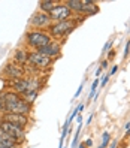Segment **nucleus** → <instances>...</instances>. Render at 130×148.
Wrapping results in <instances>:
<instances>
[{
	"label": "nucleus",
	"mask_w": 130,
	"mask_h": 148,
	"mask_svg": "<svg viewBox=\"0 0 130 148\" xmlns=\"http://www.w3.org/2000/svg\"><path fill=\"white\" fill-rule=\"evenodd\" d=\"M76 27H78V24H76L75 18H72V20H67V21H62V23H53L48 27L47 32H48V34L51 36L53 40H57L63 45L64 40L67 39V36Z\"/></svg>",
	"instance_id": "obj_1"
},
{
	"label": "nucleus",
	"mask_w": 130,
	"mask_h": 148,
	"mask_svg": "<svg viewBox=\"0 0 130 148\" xmlns=\"http://www.w3.org/2000/svg\"><path fill=\"white\" fill-rule=\"evenodd\" d=\"M53 40L51 36L48 34L47 30H33V29H29L24 34V47L27 48L29 51H36V49H40L42 47L48 45V43Z\"/></svg>",
	"instance_id": "obj_2"
},
{
	"label": "nucleus",
	"mask_w": 130,
	"mask_h": 148,
	"mask_svg": "<svg viewBox=\"0 0 130 148\" xmlns=\"http://www.w3.org/2000/svg\"><path fill=\"white\" fill-rule=\"evenodd\" d=\"M51 24H53V20H51L49 14L36 11L31 15V18L29 21V29H33V30H48V27Z\"/></svg>",
	"instance_id": "obj_3"
},
{
	"label": "nucleus",
	"mask_w": 130,
	"mask_h": 148,
	"mask_svg": "<svg viewBox=\"0 0 130 148\" xmlns=\"http://www.w3.org/2000/svg\"><path fill=\"white\" fill-rule=\"evenodd\" d=\"M29 63L31 66H34L36 69H39L40 72H47L48 69H51V66L54 64V62L51 58L42 56L39 51H30L29 53Z\"/></svg>",
	"instance_id": "obj_4"
},
{
	"label": "nucleus",
	"mask_w": 130,
	"mask_h": 148,
	"mask_svg": "<svg viewBox=\"0 0 130 148\" xmlns=\"http://www.w3.org/2000/svg\"><path fill=\"white\" fill-rule=\"evenodd\" d=\"M24 67L16 64L14 62H8L2 71V78L5 81H14V79H20V78H24Z\"/></svg>",
	"instance_id": "obj_5"
},
{
	"label": "nucleus",
	"mask_w": 130,
	"mask_h": 148,
	"mask_svg": "<svg viewBox=\"0 0 130 148\" xmlns=\"http://www.w3.org/2000/svg\"><path fill=\"white\" fill-rule=\"evenodd\" d=\"M49 16H51V20H53V23H62V21L72 20L73 18V14L66 6L64 2H58V5L49 12Z\"/></svg>",
	"instance_id": "obj_6"
},
{
	"label": "nucleus",
	"mask_w": 130,
	"mask_h": 148,
	"mask_svg": "<svg viewBox=\"0 0 130 148\" xmlns=\"http://www.w3.org/2000/svg\"><path fill=\"white\" fill-rule=\"evenodd\" d=\"M0 127H2L9 136H12L14 139H16V141H18L21 145H24V142H25V135H27V130H25V129H21V127L9 123V121H5V120L2 121Z\"/></svg>",
	"instance_id": "obj_7"
},
{
	"label": "nucleus",
	"mask_w": 130,
	"mask_h": 148,
	"mask_svg": "<svg viewBox=\"0 0 130 148\" xmlns=\"http://www.w3.org/2000/svg\"><path fill=\"white\" fill-rule=\"evenodd\" d=\"M36 51H39L42 56L51 58V60L55 63L57 60L60 58V56H62V43L57 42V40H51L48 45L42 47L40 49H36Z\"/></svg>",
	"instance_id": "obj_8"
},
{
	"label": "nucleus",
	"mask_w": 130,
	"mask_h": 148,
	"mask_svg": "<svg viewBox=\"0 0 130 148\" xmlns=\"http://www.w3.org/2000/svg\"><path fill=\"white\" fill-rule=\"evenodd\" d=\"M3 120L9 121V123L18 126L21 129H25V130H27V127L31 126V123H33L31 117L21 115V114H12V112H5V114H3Z\"/></svg>",
	"instance_id": "obj_9"
},
{
	"label": "nucleus",
	"mask_w": 130,
	"mask_h": 148,
	"mask_svg": "<svg viewBox=\"0 0 130 148\" xmlns=\"http://www.w3.org/2000/svg\"><path fill=\"white\" fill-rule=\"evenodd\" d=\"M29 84H27V76L20 78V79H14V81H8V90H12L14 93L20 94L21 97L27 93Z\"/></svg>",
	"instance_id": "obj_10"
},
{
	"label": "nucleus",
	"mask_w": 130,
	"mask_h": 148,
	"mask_svg": "<svg viewBox=\"0 0 130 148\" xmlns=\"http://www.w3.org/2000/svg\"><path fill=\"white\" fill-rule=\"evenodd\" d=\"M33 109H34V106L30 105V103L25 100L24 97H21L18 102H16V105L11 109V112H12V114H21V115L31 117L33 115Z\"/></svg>",
	"instance_id": "obj_11"
},
{
	"label": "nucleus",
	"mask_w": 130,
	"mask_h": 148,
	"mask_svg": "<svg viewBox=\"0 0 130 148\" xmlns=\"http://www.w3.org/2000/svg\"><path fill=\"white\" fill-rule=\"evenodd\" d=\"M29 53L30 51L25 47H18L12 54V62L24 67L25 64H29Z\"/></svg>",
	"instance_id": "obj_12"
},
{
	"label": "nucleus",
	"mask_w": 130,
	"mask_h": 148,
	"mask_svg": "<svg viewBox=\"0 0 130 148\" xmlns=\"http://www.w3.org/2000/svg\"><path fill=\"white\" fill-rule=\"evenodd\" d=\"M0 96H2L3 100H5L6 112H11V109L16 105V102L21 99V96H20V94H16V93H14L12 90H5V91L0 93Z\"/></svg>",
	"instance_id": "obj_13"
},
{
	"label": "nucleus",
	"mask_w": 130,
	"mask_h": 148,
	"mask_svg": "<svg viewBox=\"0 0 130 148\" xmlns=\"http://www.w3.org/2000/svg\"><path fill=\"white\" fill-rule=\"evenodd\" d=\"M82 2V11H81V15L84 16H91V15H96L99 12V6L96 2H93V0H81Z\"/></svg>",
	"instance_id": "obj_14"
},
{
	"label": "nucleus",
	"mask_w": 130,
	"mask_h": 148,
	"mask_svg": "<svg viewBox=\"0 0 130 148\" xmlns=\"http://www.w3.org/2000/svg\"><path fill=\"white\" fill-rule=\"evenodd\" d=\"M58 2H60V0H40V2L38 3V6H39L38 11L45 12V14H49V12L58 5Z\"/></svg>",
	"instance_id": "obj_15"
},
{
	"label": "nucleus",
	"mask_w": 130,
	"mask_h": 148,
	"mask_svg": "<svg viewBox=\"0 0 130 148\" xmlns=\"http://www.w3.org/2000/svg\"><path fill=\"white\" fill-rule=\"evenodd\" d=\"M66 6L70 9V12L73 14V16L76 15H81V11H82V2L81 0H66Z\"/></svg>",
	"instance_id": "obj_16"
},
{
	"label": "nucleus",
	"mask_w": 130,
	"mask_h": 148,
	"mask_svg": "<svg viewBox=\"0 0 130 148\" xmlns=\"http://www.w3.org/2000/svg\"><path fill=\"white\" fill-rule=\"evenodd\" d=\"M23 97L27 100L30 105H33L34 106V103H36V100H38V97H39V91H27Z\"/></svg>",
	"instance_id": "obj_17"
},
{
	"label": "nucleus",
	"mask_w": 130,
	"mask_h": 148,
	"mask_svg": "<svg viewBox=\"0 0 130 148\" xmlns=\"http://www.w3.org/2000/svg\"><path fill=\"white\" fill-rule=\"evenodd\" d=\"M99 85H100V78H96V79L93 81V84H91L90 94H88V100H91V99L94 97V94H96V90L99 88Z\"/></svg>",
	"instance_id": "obj_18"
},
{
	"label": "nucleus",
	"mask_w": 130,
	"mask_h": 148,
	"mask_svg": "<svg viewBox=\"0 0 130 148\" xmlns=\"http://www.w3.org/2000/svg\"><path fill=\"white\" fill-rule=\"evenodd\" d=\"M109 144H111V135H109V132H103V135H102V144H100L99 148H106Z\"/></svg>",
	"instance_id": "obj_19"
},
{
	"label": "nucleus",
	"mask_w": 130,
	"mask_h": 148,
	"mask_svg": "<svg viewBox=\"0 0 130 148\" xmlns=\"http://www.w3.org/2000/svg\"><path fill=\"white\" fill-rule=\"evenodd\" d=\"M112 45H114V40H108L106 43H105V47H103V54H106V53H109L111 51V48H112Z\"/></svg>",
	"instance_id": "obj_20"
},
{
	"label": "nucleus",
	"mask_w": 130,
	"mask_h": 148,
	"mask_svg": "<svg viewBox=\"0 0 130 148\" xmlns=\"http://www.w3.org/2000/svg\"><path fill=\"white\" fill-rule=\"evenodd\" d=\"M109 73H105V75H103L102 76V79H100V87H102V88H103V87H105L106 84H108V81H109Z\"/></svg>",
	"instance_id": "obj_21"
},
{
	"label": "nucleus",
	"mask_w": 130,
	"mask_h": 148,
	"mask_svg": "<svg viewBox=\"0 0 130 148\" xmlns=\"http://www.w3.org/2000/svg\"><path fill=\"white\" fill-rule=\"evenodd\" d=\"M0 112H2V114L6 112V105H5V100H3L2 96H0Z\"/></svg>",
	"instance_id": "obj_22"
},
{
	"label": "nucleus",
	"mask_w": 130,
	"mask_h": 148,
	"mask_svg": "<svg viewBox=\"0 0 130 148\" xmlns=\"http://www.w3.org/2000/svg\"><path fill=\"white\" fill-rule=\"evenodd\" d=\"M130 54V40L126 42V48H124V58H127Z\"/></svg>",
	"instance_id": "obj_23"
},
{
	"label": "nucleus",
	"mask_w": 130,
	"mask_h": 148,
	"mask_svg": "<svg viewBox=\"0 0 130 148\" xmlns=\"http://www.w3.org/2000/svg\"><path fill=\"white\" fill-rule=\"evenodd\" d=\"M108 66H109V62H108L106 58H103V60H102V63H100V69H102V71H106Z\"/></svg>",
	"instance_id": "obj_24"
},
{
	"label": "nucleus",
	"mask_w": 130,
	"mask_h": 148,
	"mask_svg": "<svg viewBox=\"0 0 130 148\" xmlns=\"http://www.w3.org/2000/svg\"><path fill=\"white\" fill-rule=\"evenodd\" d=\"M82 88H84V82H82L79 87H78V90H76V93H75V96H73V99H78V97H79L81 93H82Z\"/></svg>",
	"instance_id": "obj_25"
},
{
	"label": "nucleus",
	"mask_w": 130,
	"mask_h": 148,
	"mask_svg": "<svg viewBox=\"0 0 130 148\" xmlns=\"http://www.w3.org/2000/svg\"><path fill=\"white\" fill-rule=\"evenodd\" d=\"M78 145H79V136H73V141H72V148H76Z\"/></svg>",
	"instance_id": "obj_26"
},
{
	"label": "nucleus",
	"mask_w": 130,
	"mask_h": 148,
	"mask_svg": "<svg viewBox=\"0 0 130 148\" xmlns=\"http://www.w3.org/2000/svg\"><path fill=\"white\" fill-rule=\"evenodd\" d=\"M115 54H117V51H115V49H111L109 53H108V58H106V60H108V62H111V60L115 57Z\"/></svg>",
	"instance_id": "obj_27"
},
{
	"label": "nucleus",
	"mask_w": 130,
	"mask_h": 148,
	"mask_svg": "<svg viewBox=\"0 0 130 148\" xmlns=\"http://www.w3.org/2000/svg\"><path fill=\"white\" fill-rule=\"evenodd\" d=\"M117 71H118V64H114V66H112V69H111V71L108 72V73H109V76L115 75V73H117Z\"/></svg>",
	"instance_id": "obj_28"
},
{
	"label": "nucleus",
	"mask_w": 130,
	"mask_h": 148,
	"mask_svg": "<svg viewBox=\"0 0 130 148\" xmlns=\"http://www.w3.org/2000/svg\"><path fill=\"white\" fill-rule=\"evenodd\" d=\"M84 144H85V147H87V148H91V147H93V139H87V141H85Z\"/></svg>",
	"instance_id": "obj_29"
},
{
	"label": "nucleus",
	"mask_w": 130,
	"mask_h": 148,
	"mask_svg": "<svg viewBox=\"0 0 130 148\" xmlns=\"http://www.w3.org/2000/svg\"><path fill=\"white\" fill-rule=\"evenodd\" d=\"M93 118H94V114H90V117L87 118V123H85V124H87V126H90V124H91V121H93Z\"/></svg>",
	"instance_id": "obj_30"
},
{
	"label": "nucleus",
	"mask_w": 130,
	"mask_h": 148,
	"mask_svg": "<svg viewBox=\"0 0 130 148\" xmlns=\"http://www.w3.org/2000/svg\"><path fill=\"white\" fill-rule=\"evenodd\" d=\"M117 147H118V141H112L109 148H117Z\"/></svg>",
	"instance_id": "obj_31"
},
{
	"label": "nucleus",
	"mask_w": 130,
	"mask_h": 148,
	"mask_svg": "<svg viewBox=\"0 0 130 148\" xmlns=\"http://www.w3.org/2000/svg\"><path fill=\"white\" fill-rule=\"evenodd\" d=\"M100 73H102V69L99 67L97 71H96V78H100Z\"/></svg>",
	"instance_id": "obj_32"
},
{
	"label": "nucleus",
	"mask_w": 130,
	"mask_h": 148,
	"mask_svg": "<svg viewBox=\"0 0 130 148\" xmlns=\"http://www.w3.org/2000/svg\"><path fill=\"white\" fill-rule=\"evenodd\" d=\"M129 138H130V129L126 130V135H124V139H129Z\"/></svg>",
	"instance_id": "obj_33"
},
{
	"label": "nucleus",
	"mask_w": 130,
	"mask_h": 148,
	"mask_svg": "<svg viewBox=\"0 0 130 148\" xmlns=\"http://www.w3.org/2000/svg\"><path fill=\"white\" fill-rule=\"evenodd\" d=\"M76 148H87V147H85V144H84V142H79V145H78Z\"/></svg>",
	"instance_id": "obj_34"
},
{
	"label": "nucleus",
	"mask_w": 130,
	"mask_h": 148,
	"mask_svg": "<svg viewBox=\"0 0 130 148\" xmlns=\"http://www.w3.org/2000/svg\"><path fill=\"white\" fill-rule=\"evenodd\" d=\"M124 129H126V130H129V129H130V121H129V123H126V126H124Z\"/></svg>",
	"instance_id": "obj_35"
},
{
	"label": "nucleus",
	"mask_w": 130,
	"mask_h": 148,
	"mask_svg": "<svg viewBox=\"0 0 130 148\" xmlns=\"http://www.w3.org/2000/svg\"><path fill=\"white\" fill-rule=\"evenodd\" d=\"M2 121H3V114L0 112V124H2Z\"/></svg>",
	"instance_id": "obj_36"
},
{
	"label": "nucleus",
	"mask_w": 130,
	"mask_h": 148,
	"mask_svg": "<svg viewBox=\"0 0 130 148\" xmlns=\"http://www.w3.org/2000/svg\"><path fill=\"white\" fill-rule=\"evenodd\" d=\"M63 148H66V147H63Z\"/></svg>",
	"instance_id": "obj_37"
}]
</instances>
